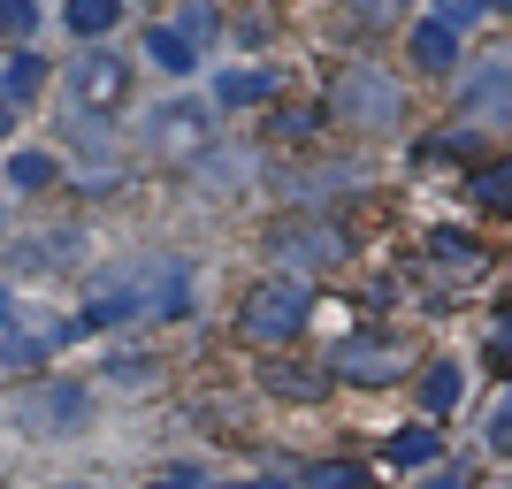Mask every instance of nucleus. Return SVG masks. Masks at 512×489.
I'll list each match as a JSON object with an SVG mask.
<instances>
[{"label": "nucleus", "instance_id": "1", "mask_svg": "<svg viewBox=\"0 0 512 489\" xmlns=\"http://www.w3.org/2000/svg\"><path fill=\"white\" fill-rule=\"evenodd\" d=\"M184 298H192V276H184L176 253H130L92 283L85 314L92 321H146V314H184Z\"/></svg>", "mask_w": 512, "mask_h": 489}, {"label": "nucleus", "instance_id": "2", "mask_svg": "<svg viewBox=\"0 0 512 489\" xmlns=\"http://www.w3.org/2000/svg\"><path fill=\"white\" fill-rule=\"evenodd\" d=\"M329 107H337V123H360V130H390L398 115H406V92H398V77L375 62H352L337 77V92H329Z\"/></svg>", "mask_w": 512, "mask_h": 489}, {"label": "nucleus", "instance_id": "3", "mask_svg": "<svg viewBox=\"0 0 512 489\" xmlns=\"http://www.w3.org/2000/svg\"><path fill=\"white\" fill-rule=\"evenodd\" d=\"M306 314H314V291H306L299 276H283V283H260L253 298H245V337H260V344H276V337H299L306 329Z\"/></svg>", "mask_w": 512, "mask_h": 489}, {"label": "nucleus", "instance_id": "4", "mask_svg": "<svg viewBox=\"0 0 512 489\" xmlns=\"http://www.w3.org/2000/svg\"><path fill=\"white\" fill-rule=\"evenodd\" d=\"M16 413L31 436H69V428H85V390L77 383H31L16 398Z\"/></svg>", "mask_w": 512, "mask_h": 489}, {"label": "nucleus", "instance_id": "5", "mask_svg": "<svg viewBox=\"0 0 512 489\" xmlns=\"http://www.w3.org/2000/svg\"><path fill=\"white\" fill-rule=\"evenodd\" d=\"M467 115L474 123H512V54H482L467 77Z\"/></svg>", "mask_w": 512, "mask_h": 489}, {"label": "nucleus", "instance_id": "6", "mask_svg": "<svg viewBox=\"0 0 512 489\" xmlns=\"http://www.w3.org/2000/svg\"><path fill=\"white\" fill-rule=\"evenodd\" d=\"M413 360V352H406V344H398V337H352V344H344V375H352V383H390V375H398V367H406Z\"/></svg>", "mask_w": 512, "mask_h": 489}, {"label": "nucleus", "instance_id": "7", "mask_svg": "<svg viewBox=\"0 0 512 489\" xmlns=\"http://www.w3.org/2000/svg\"><path fill=\"white\" fill-rule=\"evenodd\" d=\"M69 92L85 107L123 100V62H115V54H77V62H69Z\"/></svg>", "mask_w": 512, "mask_h": 489}, {"label": "nucleus", "instance_id": "8", "mask_svg": "<svg viewBox=\"0 0 512 489\" xmlns=\"http://www.w3.org/2000/svg\"><path fill=\"white\" fill-rule=\"evenodd\" d=\"M337 253H344V237H337V230H321V222H306V230L283 237V260H291V268H329Z\"/></svg>", "mask_w": 512, "mask_h": 489}, {"label": "nucleus", "instance_id": "9", "mask_svg": "<svg viewBox=\"0 0 512 489\" xmlns=\"http://www.w3.org/2000/svg\"><path fill=\"white\" fill-rule=\"evenodd\" d=\"M146 123H153V146L176 153V146H192V138H199V123H207V115H199V107H153Z\"/></svg>", "mask_w": 512, "mask_h": 489}, {"label": "nucleus", "instance_id": "10", "mask_svg": "<svg viewBox=\"0 0 512 489\" xmlns=\"http://www.w3.org/2000/svg\"><path fill=\"white\" fill-rule=\"evenodd\" d=\"M146 54H153V62H161V69H169V77H184V69H192V54H199V46L184 39L176 23H153V31H146Z\"/></svg>", "mask_w": 512, "mask_h": 489}, {"label": "nucleus", "instance_id": "11", "mask_svg": "<svg viewBox=\"0 0 512 489\" xmlns=\"http://www.w3.org/2000/svg\"><path fill=\"white\" fill-rule=\"evenodd\" d=\"M451 54H459V39H451V23H413V62L421 69H451Z\"/></svg>", "mask_w": 512, "mask_h": 489}, {"label": "nucleus", "instance_id": "12", "mask_svg": "<svg viewBox=\"0 0 512 489\" xmlns=\"http://www.w3.org/2000/svg\"><path fill=\"white\" fill-rule=\"evenodd\" d=\"M39 85H46V62H39V54H16V62H8V77H0V100L16 107V100H31Z\"/></svg>", "mask_w": 512, "mask_h": 489}, {"label": "nucleus", "instance_id": "13", "mask_svg": "<svg viewBox=\"0 0 512 489\" xmlns=\"http://www.w3.org/2000/svg\"><path fill=\"white\" fill-rule=\"evenodd\" d=\"M115 8H123V0H69V31H77V39H100V31H115Z\"/></svg>", "mask_w": 512, "mask_h": 489}, {"label": "nucleus", "instance_id": "14", "mask_svg": "<svg viewBox=\"0 0 512 489\" xmlns=\"http://www.w3.org/2000/svg\"><path fill=\"white\" fill-rule=\"evenodd\" d=\"M421 459H436V428L413 421L406 436H390V467H421Z\"/></svg>", "mask_w": 512, "mask_h": 489}, {"label": "nucleus", "instance_id": "15", "mask_svg": "<svg viewBox=\"0 0 512 489\" xmlns=\"http://www.w3.org/2000/svg\"><path fill=\"white\" fill-rule=\"evenodd\" d=\"M8 184H23V192H46V184H54V153H16V161H8Z\"/></svg>", "mask_w": 512, "mask_h": 489}, {"label": "nucleus", "instance_id": "16", "mask_svg": "<svg viewBox=\"0 0 512 489\" xmlns=\"http://www.w3.org/2000/svg\"><path fill=\"white\" fill-rule=\"evenodd\" d=\"M253 100H268V77L260 69H230L222 77V107H253Z\"/></svg>", "mask_w": 512, "mask_h": 489}, {"label": "nucleus", "instance_id": "17", "mask_svg": "<svg viewBox=\"0 0 512 489\" xmlns=\"http://www.w3.org/2000/svg\"><path fill=\"white\" fill-rule=\"evenodd\" d=\"M474 199H482V207H505V214H512V161H497V169L474 176Z\"/></svg>", "mask_w": 512, "mask_h": 489}, {"label": "nucleus", "instance_id": "18", "mask_svg": "<svg viewBox=\"0 0 512 489\" xmlns=\"http://www.w3.org/2000/svg\"><path fill=\"white\" fill-rule=\"evenodd\" d=\"M421 398H428V413H451V405H459V367H428Z\"/></svg>", "mask_w": 512, "mask_h": 489}, {"label": "nucleus", "instance_id": "19", "mask_svg": "<svg viewBox=\"0 0 512 489\" xmlns=\"http://www.w3.org/2000/svg\"><path fill=\"white\" fill-rule=\"evenodd\" d=\"M436 260H444V268H482V253H474L467 237H436Z\"/></svg>", "mask_w": 512, "mask_h": 489}, {"label": "nucleus", "instance_id": "20", "mask_svg": "<svg viewBox=\"0 0 512 489\" xmlns=\"http://www.w3.org/2000/svg\"><path fill=\"white\" fill-rule=\"evenodd\" d=\"M482 8H490V0H436V23H451V31H459V23H474Z\"/></svg>", "mask_w": 512, "mask_h": 489}, {"label": "nucleus", "instance_id": "21", "mask_svg": "<svg viewBox=\"0 0 512 489\" xmlns=\"http://www.w3.org/2000/svg\"><path fill=\"white\" fill-rule=\"evenodd\" d=\"M69 253H77V237H39L23 260H31V268H46V260H69Z\"/></svg>", "mask_w": 512, "mask_h": 489}, {"label": "nucleus", "instance_id": "22", "mask_svg": "<svg viewBox=\"0 0 512 489\" xmlns=\"http://www.w3.org/2000/svg\"><path fill=\"white\" fill-rule=\"evenodd\" d=\"M176 31H184V39H207V31H214V8H207V0H192V8H184V23H176Z\"/></svg>", "mask_w": 512, "mask_h": 489}, {"label": "nucleus", "instance_id": "23", "mask_svg": "<svg viewBox=\"0 0 512 489\" xmlns=\"http://www.w3.org/2000/svg\"><path fill=\"white\" fill-rule=\"evenodd\" d=\"M245 169H253V153H214V161H207L214 184H230V176H245Z\"/></svg>", "mask_w": 512, "mask_h": 489}, {"label": "nucleus", "instance_id": "24", "mask_svg": "<svg viewBox=\"0 0 512 489\" xmlns=\"http://www.w3.org/2000/svg\"><path fill=\"white\" fill-rule=\"evenodd\" d=\"M344 8H352V16H360V23H390V16H398V8H406V0H344Z\"/></svg>", "mask_w": 512, "mask_h": 489}, {"label": "nucleus", "instance_id": "25", "mask_svg": "<svg viewBox=\"0 0 512 489\" xmlns=\"http://www.w3.org/2000/svg\"><path fill=\"white\" fill-rule=\"evenodd\" d=\"M314 489H367V474H360V467H321Z\"/></svg>", "mask_w": 512, "mask_h": 489}, {"label": "nucleus", "instance_id": "26", "mask_svg": "<svg viewBox=\"0 0 512 489\" xmlns=\"http://www.w3.org/2000/svg\"><path fill=\"white\" fill-rule=\"evenodd\" d=\"M0 23H8V31H31V23H39V8H31V0H0Z\"/></svg>", "mask_w": 512, "mask_h": 489}, {"label": "nucleus", "instance_id": "27", "mask_svg": "<svg viewBox=\"0 0 512 489\" xmlns=\"http://www.w3.org/2000/svg\"><path fill=\"white\" fill-rule=\"evenodd\" d=\"M490 360H497V367H512V314L497 321V337H490Z\"/></svg>", "mask_w": 512, "mask_h": 489}, {"label": "nucleus", "instance_id": "28", "mask_svg": "<svg viewBox=\"0 0 512 489\" xmlns=\"http://www.w3.org/2000/svg\"><path fill=\"white\" fill-rule=\"evenodd\" d=\"M276 390H283V398H314L321 383H314V375H276Z\"/></svg>", "mask_w": 512, "mask_h": 489}, {"label": "nucleus", "instance_id": "29", "mask_svg": "<svg viewBox=\"0 0 512 489\" xmlns=\"http://www.w3.org/2000/svg\"><path fill=\"white\" fill-rule=\"evenodd\" d=\"M490 436H497V451H512V398L497 405V421H490Z\"/></svg>", "mask_w": 512, "mask_h": 489}, {"label": "nucleus", "instance_id": "30", "mask_svg": "<svg viewBox=\"0 0 512 489\" xmlns=\"http://www.w3.org/2000/svg\"><path fill=\"white\" fill-rule=\"evenodd\" d=\"M421 489H474V482H467V474H459V467H444V474H428Z\"/></svg>", "mask_w": 512, "mask_h": 489}, {"label": "nucleus", "instance_id": "31", "mask_svg": "<svg viewBox=\"0 0 512 489\" xmlns=\"http://www.w3.org/2000/svg\"><path fill=\"white\" fill-rule=\"evenodd\" d=\"M153 489H192V474H169V482H153Z\"/></svg>", "mask_w": 512, "mask_h": 489}, {"label": "nucleus", "instance_id": "32", "mask_svg": "<svg viewBox=\"0 0 512 489\" xmlns=\"http://www.w3.org/2000/svg\"><path fill=\"white\" fill-rule=\"evenodd\" d=\"M8 115H16V107H8V100H0V130H8Z\"/></svg>", "mask_w": 512, "mask_h": 489}, {"label": "nucleus", "instance_id": "33", "mask_svg": "<svg viewBox=\"0 0 512 489\" xmlns=\"http://www.w3.org/2000/svg\"><path fill=\"white\" fill-rule=\"evenodd\" d=\"M0 321H8V298H0Z\"/></svg>", "mask_w": 512, "mask_h": 489}, {"label": "nucleus", "instance_id": "34", "mask_svg": "<svg viewBox=\"0 0 512 489\" xmlns=\"http://www.w3.org/2000/svg\"><path fill=\"white\" fill-rule=\"evenodd\" d=\"M490 8H512V0H490Z\"/></svg>", "mask_w": 512, "mask_h": 489}, {"label": "nucleus", "instance_id": "35", "mask_svg": "<svg viewBox=\"0 0 512 489\" xmlns=\"http://www.w3.org/2000/svg\"><path fill=\"white\" fill-rule=\"evenodd\" d=\"M260 489H283V482H260Z\"/></svg>", "mask_w": 512, "mask_h": 489}, {"label": "nucleus", "instance_id": "36", "mask_svg": "<svg viewBox=\"0 0 512 489\" xmlns=\"http://www.w3.org/2000/svg\"><path fill=\"white\" fill-rule=\"evenodd\" d=\"M253 489H260V482H253Z\"/></svg>", "mask_w": 512, "mask_h": 489}]
</instances>
